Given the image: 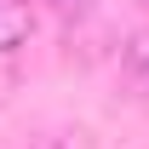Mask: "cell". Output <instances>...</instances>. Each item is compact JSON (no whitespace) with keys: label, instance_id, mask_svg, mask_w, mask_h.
<instances>
[{"label":"cell","instance_id":"6da1fadb","mask_svg":"<svg viewBox=\"0 0 149 149\" xmlns=\"http://www.w3.org/2000/svg\"><path fill=\"white\" fill-rule=\"evenodd\" d=\"M29 35H35V12H29V0H0V52H6V57L23 52Z\"/></svg>","mask_w":149,"mask_h":149},{"label":"cell","instance_id":"3957f363","mask_svg":"<svg viewBox=\"0 0 149 149\" xmlns=\"http://www.w3.org/2000/svg\"><path fill=\"white\" fill-rule=\"evenodd\" d=\"M29 149H92V132H80V126H52V132H40Z\"/></svg>","mask_w":149,"mask_h":149},{"label":"cell","instance_id":"277c9868","mask_svg":"<svg viewBox=\"0 0 149 149\" xmlns=\"http://www.w3.org/2000/svg\"><path fill=\"white\" fill-rule=\"evenodd\" d=\"M46 6H52V12H63V17H80L92 0H46Z\"/></svg>","mask_w":149,"mask_h":149},{"label":"cell","instance_id":"7a4b0ae2","mask_svg":"<svg viewBox=\"0 0 149 149\" xmlns=\"http://www.w3.org/2000/svg\"><path fill=\"white\" fill-rule=\"evenodd\" d=\"M120 74H126L132 86H149V29H138L120 46Z\"/></svg>","mask_w":149,"mask_h":149}]
</instances>
